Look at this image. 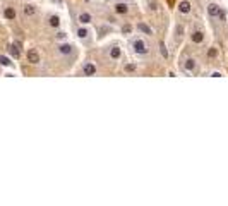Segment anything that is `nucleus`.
Returning a JSON list of instances; mask_svg holds the SVG:
<instances>
[{
  "label": "nucleus",
  "mask_w": 228,
  "mask_h": 206,
  "mask_svg": "<svg viewBox=\"0 0 228 206\" xmlns=\"http://www.w3.org/2000/svg\"><path fill=\"white\" fill-rule=\"evenodd\" d=\"M129 48L137 57H148L149 55V43L142 36H136L129 41Z\"/></svg>",
  "instance_id": "obj_1"
},
{
  "label": "nucleus",
  "mask_w": 228,
  "mask_h": 206,
  "mask_svg": "<svg viewBox=\"0 0 228 206\" xmlns=\"http://www.w3.org/2000/svg\"><path fill=\"white\" fill-rule=\"evenodd\" d=\"M57 52H58V55H60L62 58L72 60V58L76 57V53H77V48H76L72 43H69V41H60V43L57 45Z\"/></svg>",
  "instance_id": "obj_2"
},
{
  "label": "nucleus",
  "mask_w": 228,
  "mask_h": 206,
  "mask_svg": "<svg viewBox=\"0 0 228 206\" xmlns=\"http://www.w3.org/2000/svg\"><path fill=\"white\" fill-rule=\"evenodd\" d=\"M180 70L184 74H196L199 70V62L196 57H185L180 62Z\"/></svg>",
  "instance_id": "obj_3"
},
{
  "label": "nucleus",
  "mask_w": 228,
  "mask_h": 206,
  "mask_svg": "<svg viewBox=\"0 0 228 206\" xmlns=\"http://www.w3.org/2000/svg\"><path fill=\"white\" fill-rule=\"evenodd\" d=\"M76 36H77V39H81L82 43H91L93 41V31H91L89 26H84V24L76 26Z\"/></svg>",
  "instance_id": "obj_4"
},
{
  "label": "nucleus",
  "mask_w": 228,
  "mask_h": 206,
  "mask_svg": "<svg viewBox=\"0 0 228 206\" xmlns=\"http://www.w3.org/2000/svg\"><path fill=\"white\" fill-rule=\"evenodd\" d=\"M122 55H124V52H122V47L118 43H113V45H110V47L107 48V57L110 58L112 62L120 60Z\"/></svg>",
  "instance_id": "obj_5"
},
{
  "label": "nucleus",
  "mask_w": 228,
  "mask_h": 206,
  "mask_svg": "<svg viewBox=\"0 0 228 206\" xmlns=\"http://www.w3.org/2000/svg\"><path fill=\"white\" fill-rule=\"evenodd\" d=\"M79 74H81L82 77H91V76H96V74H98V67H96L95 62L88 60V62H84V64H82L81 72H79Z\"/></svg>",
  "instance_id": "obj_6"
},
{
  "label": "nucleus",
  "mask_w": 228,
  "mask_h": 206,
  "mask_svg": "<svg viewBox=\"0 0 228 206\" xmlns=\"http://www.w3.org/2000/svg\"><path fill=\"white\" fill-rule=\"evenodd\" d=\"M130 2H115L113 4V12L117 14V16H127V14L130 12Z\"/></svg>",
  "instance_id": "obj_7"
},
{
  "label": "nucleus",
  "mask_w": 228,
  "mask_h": 206,
  "mask_svg": "<svg viewBox=\"0 0 228 206\" xmlns=\"http://www.w3.org/2000/svg\"><path fill=\"white\" fill-rule=\"evenodd\" d=\"M47 26L52 29H60L62 26V19L58 14H48L47 16Z\"/></svg>",
  "instance_id": "obj_8"
},
{
  "label": "nucleus",
  "mask_w": 228,
  "mask_h": 206,
  "mask_svg": "<svg viewBox=\"0 0 228 206\" xmlns=\"http://www.w3.org/2000/svg\"><path fill=\"white\" fill-rule=\"evenodd\" d=\"M219 10H221V7H219L216 2H209V4H207V16H209V19H211L213 22L218 21Z\"/></svg>",
  "instance_id": "obj_9"
},
{
  "label": "nucleus",
  "mask_w": 228,
  "mask_h": 206,
  "mask_svg": "<svg viewBox=\"0 0 228 206\" xmlns=\"http://www.w3.org/2000/svg\"><path fill=\"white\" fill-rule=\"evenodd\" d=\"M76 21L77 24H84V26H89L91 22H93V14L91 12H86V10H82L76 16Z\"/></svg>",
  "instance_id": "obj_10"
},
{
  "label": "nucleus",
  "mask_w": 228,
  "mask_h": 206,
  "mask_svg": "<svg viewBox=\"0 0 228 206\" xmlns=\"http://www.w3.org/2000/svg\"><path fill=\"white\" fill-rule=\"evenodd\" d=\"M185 35V26L182 22H175V26H173V36H175V45H178L182 41Z\"/></svg>",
  "instance_id": "obj_11"
},
{
  "label": "nucleus",
  "mask_w": 228,
  "mask_h": 206,
  "mask_svg": "<svg viewBox=\"0 0 228 206\" xmlns=\"http://www.w3.org/2000/svg\"><path fill=\"white\" fill-rule=\"evenodd\" d=\"M204 31L202 29H194L192 33H190V41H192L194 45H202L204 43Z\"/></svg>",
  "instance_id": "obj_12"
},
{
  "label": "nucleus",
  "mask_w": 228,
  "mask_h": 206,
  "mask_svg": "<svg viewBox=\"0 0 228 206\" xmlns=\"http://www.w3.org/2000/svg\"><path fill=\"white\" fill-rule=\"evenodd\" d=\"M136 29L141 33V35H146V36H153L155 35V29L148 24V22H144V21H141V22H137V26H136Z\"/></svg>",
  "instance_id": "obj_13"
},
{
  "label": "nucleus",
  "mask_w": 228,
  "mask_h": 206,
  "mask_svg": "<svg viewBox=\"0 0 228 206\" xmlns=\"http://www.w3.org/2000/svg\"><path fill=\"white\" fill-rule=\"evenodd\" d=\"M7 52L12 55L14 58H19L21 57V52H22V48H21V43L19 41H14V43H9L7 45Z\"/></svg>",
  "instance_id": "obj_14"
},
{
  "label": "nucleus",
  "mask_w": 228,
  "mask_h": 206,
  "mask_svg": "<svg viewBox=\"0 0 228 206\" xmlns=\"http://www.w3.org/2000/svg\"><path fill=\"white\" fill-rule=\"evenodd\" d=\"M22 12H24V16H26V17H33V16H36V14H38V5L28 2V4L22 5Z\"/></svg>",
  "instance_id": "obj_15"
},
{
  "label": "nucleus",
  "mask_w": 228,
  "mask_h": 206,
  "mask_svg": "<svg viewBox=\"0 0 228 206\" xmlns=\"http://www.w3.org/2000/svg\"><path fill=\"white\" fill-rule=\"evenodd\" d=\"M177 10H178L180 16H189L192 12V4H190L189 0H182L180 4H178V7H177Z\"/></svg>",
  "instance_id": "obj_16"
},
{
  "label": "nucleus",
  "mask_w": 228,
  "mask_h": 206,
  "mask_svg": "<svg viewBox=\"0 0 228 206\" xmlns=\"http://www.w3.org/2000/svg\"><path fill=\"white\" fill-rule=\"evenodd\" d=\"M28 62L29 64H33V66H38L39 62H41V57H39V52L36 48H31V50H28Z\"/></svg>",
  "instance_id": "obj_17"
},
{
  "label": "nucleus",
  "mask_w": 228,
  "mask_h": 206,
  "mask_svg": "<svg viewBox=\"0 0 228 206\" xmlns=\"http://www.w3.org/2000/svg\"><path fill=\"white\" fill-rule=\"evenodd\" d=\"M206 57L209 58V60H216V58L219 57V48L218 47H209L206 52Z\"/></svg>",
  "instance_id": "obj_18"
},
{
  "label": "nucleus",
  "mask_w": 228,
  "mask_h": 206,
  "mask_svg": "<svg viewBox=\"0 0 228 206\" xmlns=\"http://www.w3.org/2000/svg\"><path fill=\"white\" fill-rule=\"evenodd\" d=\"M16 16H17V14H16V9H14V7H5V9H4V17L5 19L14 21V19H16Z\"/></svg>",
  "instance_id": "obj_19"
},
{
  "label": "nucleus",
  "mask_w": 228,
  "mask_h": 206,
  "mask_svg": "<svg viewBox=\"0 0 228 206\" xmlns=\"http://www.w3.org/2000/svg\"><path fill=\"white\" fill-rule=\"evenodd\" d=\"M0 66H2V67H10V69H12L14 62L10 60L9 57H5V55H0Z\"/></svg>",
  "instance_id": "obj_20"
},
{
  "label": "nucleus",
  "mask_w": 228,
  "mask_h": 206,
  "mask_svg": "<svg viewBox=\"0 0 228 206\" xmlns=\"http://www.w3.org/2000/svg\"><path fill=\"white\" fill-rule=\"evenodd\" d=\"M124 70L127 72V74H130V72H136L137 70V64H134V62H127L124 66Z\"/></svg>",
  "instance_id": "obj_21"
},
{
  "label": "nucleus",
  "mask_w": 228,
  "mask_h": 206,
  "mask_svg": "<svg viewBox=\"0 0 228 206\" xmlns=\"http://www.w3.org/2000/svg\"><path fill=\"white\" fill-rule=\"evenodd\" d=\"M132 31H134L132 24H124V26L120 28V33H122V35H125V36H129V35H132Z\"/></svg>",
  "instance_id": "obj_22"
},
{
  "label": "nucleus",
  "mask_w": 228,
  "mask_h": 206,
  "mask_svg": "<svg viewBox=\"0 0 228 206\" xmlns=\"http://www.w3.org/2000/svg\"><path fill=\"white\" fill-rule=\"evenodd\" d=\"M55 39L58 41V43H60V41H67V33H65V31H57Z\"/></svg>",
  "instance_id": "obj_23"
},
{
  "label": "nucleus",
  "mask_w": 228,
  "mask_h": 206,
  "mask_svg": "<svg viewBox=\"0 0 228 206\" xmlns=\"http://www.w3.org/2000/svg\"><path fill=\"white\" fill-rule=\"evenodd\" d=\"M218 21L221 22V24H226V10L221 7V10H219V16H218Z\"/></svg>",
  "instance_id": "obj_24"
},
{
  "label": "nucleus",
  "mask_w": 228,
  "mask_h": 206,
  "mask_svg": "<svg viewBox=\"0 0 228 206\" xmlns=\"http://www.w3.org/2000/svg\"><path fill=\"white\" fill-rule=\"evenodd\" d=\"M110 31H113V28H112V26H101V28H99V33H101L99 36L107 35V33H110Z\"/></svg>",
  "instance_id": "obj_25"
},
{
  "label": "nucleus",
  "mask_w": 228,
  "mask_h": 206,
  "mask_svg": "<svg viewBox=\"0 0 228 206\" xmlns=\"http://www.w3.org/2000/svg\"><path fill=\"white\" fill-rule=\"evenodd\" d=\"M209 76H211V77H223V72H221V70H211V72H209Z\"/></svg>",
  "instance_id": "obj_26"
},
{
  "label": "nucleus",
  "mask_w": 228,
  "mask_h": 206,
  "mask_svg": "<svg viewBox=\"0 0 228 206\" xmlns=\"http://www.w3.org/2000/svg\"><path fill=\"white\" fill-rule=\"evenodd\" d=\"M159 50H161V53H163V57L166 58V57H168V53H166V50H165V47H163V45L159 47Z\"/></svg>",
  "instance_id": "obj_27"
},
{
  "label": "nucleus",
  "mask_w": 228,
  "mask_h": 206,
  "mask_svg": "<svg viewBox=\"0 0 228 206\" xmlns=\"http://www.w3.org/2000/svg\"><path fill=\"white\" fill-rule=\"evenodd\" d=\"M50 2H52V4H60L62 0H50Z\"/></svg>",
  "instance_id": "obj_28"
},
{
  "label": "nucleus",
  "mask_w": 228,
  "mask_h": 206,
  "mask_svg": "<svg viewBox=\"0 0 228 206\" xmlns=\"http://www.w3.org/2000/svg\"><path fill=\"white\" fill-rule=\"evenodd\" d=\"M115 2H134V0H115Z\"/></svg>",
  "instance_id": "obj_29"
},
{
  "label": "nucleus",
  "mask_w": 228,
  "mask_h": 206,
  "mask_svg": "<svg viewBox=\"0 0 228 206\" xmlns=\"http://www.w3.org/2000/svg\"><path fill=\"white\" fill-rule=\"evenodd\" d=\"M86 2H89V0H86Z\"/></svg>",
  "instance_id": "obj_30"
},
{
  "label": "nucleus",
  "mask_w": 228,
  "mask_h": 206,
  "mask_svg": "<svg viewBox=\"0 0 228 206\" xmlns=\"http://www.w3.org/2000/svg\"><path fill=\"white\" fill-rule=\"evenodd\" d=\"M31 2H33V0H31Z\"/></svg>",
  "instance_id": "obj_31"
}]
</instances>
